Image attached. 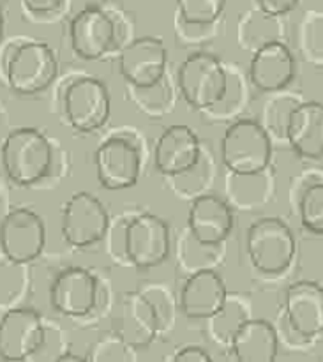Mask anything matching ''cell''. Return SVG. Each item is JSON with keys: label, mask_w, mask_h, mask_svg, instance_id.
I'll return each mask as SVG.
<instances>
[{"label": "cell", "mask_w": 323, "mask_h": 362, "mask_svg": "<svg viewBox=\"0 0 323 362\" xmlns=\"http://www.w3.org/2000/svg\"><path fill=\"white\" fill-rule=\"evenodd\" d=\"M0 74L20 95L45 92L59 74V60L49 45L34 39L9 41L0 55Z\"/></svg>", "instance_id": "obj_1"}, {"label": "cell", "mask_w": 323, "mask_h": 362, "mask_svg": "<svg viewBox=\"0 0 323 362\" xmlns=\"http://www.w3.org/2000/svg\"><path fill=\"white\" fill-rule=\"evenodd\" d=\"M53 145L35 127H18L2 141L0 161L4 173L13 184L34 186L49 175L53 168Z\"/></svg>", "instance_id": "obj_2"}, {"label": "cell", "mask_w": 323, "mask_h": 362, "mask_svg": "<svg viewBox=\"0 0 323 362\" xmlns=\"http://www.w3.org/2000/svg\"><path fill=\"white\" fill-rule=\"evenodd\" d=\"M219 152L230 175H260L272 161V136L258 120L239 119L226 127Z\"/></svg>", "instance_id": "obj_3"}, {"label": "cell", "mask_w": 323, "mask_h": 362, "mask_svg": "<svg viewBox=\"0 0 323 362\" xmlns=\"http://www.w3.org/2000/svg\"><path fill=\"white\" fill-rule=\"evenodd\" d=\"M177 87L186 105L193 110H214L228 95V71L212 53L194 52L180 64L177 71Z\"/></svg>", "instance_id": "obj_4"}, {"label": "cell", "mask_w": 323, "mask_h": 362, "mask_svg": "<svg viewBox=\"0 0 323 362\" xmlns=\"http://www.w3.org/2000/svg\"><path fill=\"white\" fill-rule=\"evenodd\" d=\"M246 253L258 272L269 276L281 274L295 258V235L283 219L260 218L247 228Z\"/></svg>", "instance_id": "obj_5"}, {"label": "cell", "mask_w": 323, "mask_h": 362, "mask_svg": "<svg viewBox=\"0 0 323 362\" xmlns=\"http://www.w3.org/2000/svg\"><path fill=\"white\" fill-rule=\"evenodd\" d=\"M66 122L78 133L101 129L112 113V98L106 83L95 76H76L66 85L60 98Z\"/></svg>", "instance_id": "obj_6"}, {"label": "cell", "mask_w": 323, "mask_h": 362, "mask_svg": "<svg viewBox=\"0 0 323 362\" xmlns=\"http://www.w3.org/2000/svg\"><path fill=\"white\" fill-rule=\"evenodd\" d=\"M110 225L108 209L95 194L76 191L64 202L60 211V233L71 247L85 250L101 243Z\"/></svg>", "instance_id": "obj_7"}, {"label": "cell", "mask_w": 323, "mask_h": 362, "mask_svg": "<svg viewBox=\"0 0 323 362\" xmlns=\"http://www.w3.org/2000/svg\"><path fill=\"white\" fill-rule=\"evenodd\" d=\"M172 250V237L166 221L152 212H141L126 219L124 253L126 260L138 269L161 265Z\"/></svg>", "instance_id": "obj_8"}, {"label": "cell", "mask_w": 323, "mask_h": 362, "mask_svg": "<svg viewBox=\"0 0 323 362\" xmlns=\"http://www.w3.org/2000/svg\"><path fill=\"white\" fill-rule=\"evenodd\" d=\"M95 173L101 187L108 191L129 189L138 182L141 152L134 138L126 133L110 134L99 144L94 156Z\"/></svg>", "instance_id": "obj_9"}, {"label": "cell", "mask_w": 323, "mask_h": 362, "mask_svg": "<svg viewBox=\"0 0 323 362\" xmlns=\"http://www.w3.org/2000/svg\"><path fill=\"white\" fill-rule=\"evenodd\" d=\"M46 246V226L28 207L9 209L0 223V253L16 264H32Z\"/></svg>", "instance_id": "obj_10"}, {"label": "cell", "mask_w": 323, "mask_h": 362, "mask_svg": "<svg viewBox=\"0 0 323 362\" xmlns=\"http://www.w3.org/2000/svg\"><path fill=\"white\" fill-rule=\"evenodd\" d=\"M48 331L42 317L27 306H14L0 318V359H32L46 345Z\"/></svg>", "instance_id": "obj_11"}, {"label": "cell", "mask_w": 323, "mask_h": 362, "mask_svg": "<svg viewBox=\"0 0 323 362\" xmlns=\"http://www.w3.org/2000/svg\"><path fill=\"white\" fill-rule=\"evenodd\" d=\"M168 67V49L154 35L134 37L120 49L119 73L133 88L148 90L165 78Z\"/></svg>", "instance_id": "obj_12"}, {"label": "cell", "mask_w": 323, "mask_h": 362, "mask_svg": "<svg viewBox=\"0 0 323 362\" xmlns=\"http://www.w3.org/2000/svg\"><path fill=\"white\" fill-rule=\"evenodd\" d=\"M71 48L80 59L98 60L117 42V21L105 7L87 6L69 25Z\"/></svg>", "instance_id": "obj_13"}, {"label": "cell", "mask_w": 323, "mask_h": 362, "mask_svg": "<svg viewBox=\"0 0 323 362\" xmlns=\"http://www.w3.org/2000/svg\"><path fill=\"white\" fill-rule=\"evenodd\" d=\"M99 296L98 278L83 267H67L49 286V304L67 318H85L95 310Z\"/></svg>", "instance_id": "obj_14"}, {"label": "cell", "mask_w": 323, "mask_h": 362, "mask_svg": "<svg viewBox=\"0 0 323 362\" xmlns=\"http://www.w3.org/2000/svg\"><path fill=\"white\" fill-rule=\"evenodd\" d=\"M235 225L232 205L212 193L193 198L187 211V232L196 244L218 247L225 243Z\"/></svg>", "instance_id": "obj_15"}, {"label": "cell", "mask_w": 323, "mask_h": 362, "mask_svg": "<svg viewBox=\"0 0 323 362\" xmlns=\"http://www.w3.org/2000/svg\"><path fill=\"white\" fill-rule=\"evenodd\" d=\"M201 144L196 131L184 124L166 127L154 147V166L165 177H182L198 165Z\"/></svg>", "instance_id": "obj_16"}, {"label": "cell", "mask_w": 323, "mask_h": 362, "mask_svg": "<svg viewBox=\"0 0 323 362\" xmlns=\"http://www.w3.org/2000/svg\"><path fill=\"white\" fill-rule=\"evenodd\" d=\"M297 73L292 49L283 41L269 42L251 53L247 76L257 90L276 94L288 87Z\"/></svg>", "instance_id": "obj_17"}, {"label": "cell", "mask_w": 323, "mask_h": 362, "mask_svg": "<svg viewBox=\"0 0 323 362\" xmlns=\"http://www.w3.org/2000/svg\"><path fill=\"white\" fill-rule=\"evenodd\" d=\"M283 315L288 327L303 339L323 334V286L315 281H297L286 288Z\"/></svg>", "instance_id": "obj_18"}, {"label": "cell", "mask_w": 323, "mask_h": 362, "mask_svg": "<svg viewBox=\"0 0 323 362\" xmlns=\"http://www.w3.org/2000/svg\"><path fill=\"white\" fill-rule=\"evenodd\" d=\"M228 296L226 283L219 272L200 269L180 288L179 308L187 320L207 322L221 310Z\"/></svg>", "instance_id": "obj_19"}, {"label": "cell", "mask_w": 323, "mask_h": 362, "mask_svg": "<svg viewBox=\"0 0 323 362\" xmlns=\"http://www.w3.org/2000/svg\"><path fill=\"white\" fill-rule=\"evenodd\" d=\"M285 140L300 158H323V103L300 101L290 113Z\"/></svg>", "instance_id": "obj_20"}, {"label": "cell", "mask_w": 323, "mask_h": 362, "mask_svg": "<svg viewBox=\"0 0 323 362\" xmlns=\"http://www.w3.org/2000/svg\"><path fill=\"white\" fill-rule=\"evenodd\" d=\"M239 362H272L278 357L279 336L271 322L249 318L228 345Z\"/></svg>", "instance_id": "obj_21"}, {"label": "cell", "mask_w": 323, "mask_h": 362, "mask_svg": "<svg viewBox=\"0 0 323 362\" xmlns=\"http://www.w3.org/2000/svg\"><path fill=\"white\" fill-rule=\"evenodd\" d=\"M278 14H271L267 11L251 9L240 16L239 20V42L244 49L251 53L262 46L274 41H283V23Z\"/></svg>", "instance_id": "obj_22"}, {"label": "cell", "mask_w": 323, "mask_h": 362, "mask_svg": "<svg viewBox=\"0 0 323 362\" xmlns=\"http://www.w3.org/2000/svg\"><path fill=\"white\" fill-rule=\"evenodd\" d=\"M295 205L304 228L323 235V175L317 172L304 173L295 193Z\"/></svg>", "instance_id": "obj_23"}, {"label": "cell", "mask_w": 323, "mask_h": 362, "mask_svg": "<svg viewBox=\"0 0 323 362\" xmlns=\"http://www.w3.org/2000/svg\"><path fill=\"white\" fill-rule=\"evenodd\" d=\"M251 318L249 308L240 297L228 296L221 310L209 318V331L214 341L230 345L244 324Z\"/></svg>", "instance_id": "obj_24"}, {"label": "cell", "mask_w": 323, "mask_h": 362, "mask_svg": "<svg viewBox=\"0 0 323 362\" xmlns=\"http://www.w3.org/2000/svg\"><path fill=\"white\" fill-rule=\"evenodd\" d=\"M27 285V265L16 264L7 257H0V308L11 310L20 306L18 299L23 296Z\"/></svg>", "instance_id": "obj_25"}, {"label": "cell", "mask_w": 323, "mask_h": 362, "mask_svg": "<svg viewBox=\"0 0 323 362\" xmlns=\"http://www.w3.org/2000/svg\"><path fill=\"white\" fill-rule=\"evenodd\" d=\"M226 0H177L180 20L189 27H209L225 13Z\"/></svg>", "instance_id": "obj_26"}, {"label": "cell", "mask_w": 323, "mask_h": 362, "mask_svg": "<svg viewBox=\"0 0 323 362\" xmlns=\"http://www.w3.org/2000/svg\"><path fill=\"white\" fill-rule=\"evenodd\" d=\"M300 49L307 62L323 66V13L310 11L300 25Z\"/></svg>", "instance_id": "obj_27"}, {"label": "cell", "mask_w": 323, "mask_h": 362, "mask_svg": "<svg viewBox=\"0 0 323 362\" xmlns=\"http://www.w3.org/2000/svg\"><path fill=\"white\" fill-rule=\"evenodd\" d=\"M300 103L299 98L285 94V92H276V98L265 108V124L264 127L269 131L272 138H285L286 126H288L290 113L293 112Z\"/></svg>", "instance_id": "obj_28"}, {"label": "cell", "mask_w": 323, "mask_h": 362, "mask_svg": "<svg viewBox=\"0 0 323 362\" xmlns=\"http://www.w3.org/2000/svg\"><path fill=\"white\" fill-rule=\"evenodd\" d=\"M94 361H133L134 354L131 352V346L124 339L108 338L99 341L94 346V354L87 357Z\"/></svg>", "instance_id": "obj_29"}, {"label": "cell", "mask_w": 323, "mask_h": 362, "mask_svg": "<svg viewBox=\"0 0 323 362\" xmlns=\"http://www.w3.org/2000/svg\"><path fill=\"white\" fill-rule=\"evenodd\" d=\"M172 359L182 361V362H209V361H212V357H211V354L204 349V346L191 343V345L180 346V349L173 354Z\"/></svg>", "instance_id": "obj_30"}, {"label": "cell", "mask_w": 323, "mask_h": 362, "mask_svg": "<svg viewBox=\"0 0 323 362\" xmlns=\"http://www.w3.org/2000/svg\"><path fill=\"white\" fill-rule=\"evenodd\" d=\"M64 2L66 0H21L25 9L32 14H37V16L57 13L64 6Z\"/></svg>", "instance_id": "obj_31"}, {"label": "cell", "mask_w": 323, "mask_h": 362, "mask_svg": "<svg viewBox=\"0 0 323 362\" xmlns=\"http://www.w3.org/2000/svg\"><path fill=\"white\" fill-rule=\"evenodd\" d=\"M254 2H257V7L267 11V13L285 16L299 6L300 0H254Z\"/></svg>", "instance_id": "obj_32"}, {"label": "cell", "mask_w": 323, "mask_h": 362, "mask_svg": "<svg viewBox=\"0 0 323 362\" xmlns=\"http://www.w3.org/2000/svg\"><path fill=\"white\" fill-rule=\"evenodd\" d=\"M4 27H6V21H4V13H2V7H0V42H2V37H4Z\"/></svg>", "instance_id": "obj_33"}, {"label": "cell", "mask_w": 323, "mask_h": 362, "mask_svg": "<svg viewBox=\"0 0 323 362\" xmlns=\"http://www.w3.org/2000/svg\"><path fill=\"white\" fill-rule=\"evenodd\" d=\"M0 200H2V198H0ZM4 207H6V204H0V223H2L4 216H6L7 212H9V209H4Z\"/></svg>", "instance_id": "obj_34"}]
</instances>
